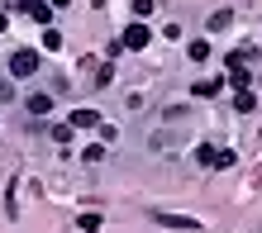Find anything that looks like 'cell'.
I'll list each match as a JSON object with an SVG mask.
<instances>
[{"instance_id": "1", "label": "cell", "mask_w": 262, "mask_h": 233, "mask_svg": "<svg viewBox=\"0 0 262 233\" xmlns=\"http://www.w3.org/2000/svg\"><path fill=\"white\" fill-rule=\"evenodd\" d=\"M195 162H200V167H214V172H224V167H234V152H229V148L200 143V148H195Z\"/></svg>"}, {"instance_id": "2", "label": "cell", "mask_w": 262, "mask_h": 233, "mask_svg": "<svg viewBox=\"0 0 262 233\" xmlns=\"http://www.w3.org/2000/svg\"><path fill=\"white\" fill-rule=\"evenodd\" d=\"M34 72H38V53L34 48L10 53V76H14V81H24V76H34Z\"/></svg>"}, {"instance_id": "3", "label": "cell", "mask_w": 262, "mask_h": 233, "mask_svg": "<svg viewBox=\"0 0 262 233\" xmlns=\"http://www.w3.org/2000/svg\"><path fill=\"white\" fill-rule=\"evenodd\" d=\"M148 38H152V34H148V24H143V19H134V24L124 29V34H119V43H124L129 53H138V48H148Z\"/></svg>"}, {"instance_id": "4", "label": "cell", "mask_w": 262, "mask_h": 233, "mask_svg": "<svg viewBox=\"0 0 262 233\" xmlns=\"http://www.w3.org/2000/svg\"><path fill=\"white\" fill-rule=\"evenodd\" d=\"M229 67V86L234 90H253V72H248V62H224Z\"/></svg>"}, {"instance_id": "5", "label": "cell", "mask_w": 262, "mask_h": 233, "mask_svg": "<svg viewBox=\"0 0 262 233\" xmlns=\"http://www.w3.org/2000/svg\"><path fill=\"white\" fill-rule=\"evenodd\" d=\"M19 10H24L34 24H48V19H53V5H48V0H19Z\"/></svg>"}, {"instance_id": "6", "label": "cell", "mask_w": 262, "mask_h": 233, "mask_svg": "<svg viewBox=\"0 0 262 233\" xmlns=\"http://www.w3.org/2000/svg\"><path fill=\"white\" fill-rule=\"evenodd\" d=\"M152 219H158L162 228H186V233H195V228H200L191 214H152Z\"/></svg>"}, {"instance_id": "7", "label": "cell", "mask_w": 262, "mask_h": 233, "mask_svg": "<svg viewBox=\"0 0 262 233\" xmlns=\"http://www.w3.org/2000/svg\"><path fill=\"white\" fill-rule=\"evenodd\" d=\"M67 124H72V129H100L105 119H100L96 110H72V119H67Z\"/></svg>"}, {"instance_id": "8", "label": "cell", "mask_w": 262, "mask_h": 233, "mask_svg": "<svg viewBox=\"0 0 262 233\" xmlns=\"http://www.w3.org/2000/svg\"><path fill=\"white\" fill-rule=\"evenodd\" d=\"M220 90H224V76H210V81H195V86H191V96L210 100V96H220Z\"/></svg>"}, {"instance_id": "9", "label": "cell", "mask_w": 262, "mask_h": 233, "mask_svg": "<svg viewBox=\"0 0 262 233\" xmlns=\"http://www.w3.org/2000/svg\"><path fill=\"white\" fill-rule=\"evenodd\" d=\"M205 24H210V34H220V29H229V24H234V10H214Z\"/></svg>"}, {"instance_id": "10", "label": "cell", "mask_w": 262, "mask_h": 233, "mask_svg": "<svg viewBox=\"0 0 262 233\" xmlns=\"http://www.w3.org/2000/svg\"><path fill=\"white\" fill-rule=\"evenodd\" d=\"M48 110H53V96H29V114L34 119H43Z\"/></svg>"}, {"instance_id": "11", "label": "cell", "mask_w": 262, "mask_h": 233, "mask_svg": "<svg viewBox=\"0 0 262 233\" xmlns=\"http://www.w3.org/2000/svg\"><path fill=\"white\" fill-rule=\"evenodd\" d=\"M234 110H243V114L257 110V96H253V90H234Z\"/></svg>"}, {"instance_id": "12", "label": "cell", "mask_w": 262, "mask_h": 233, "mask_svg": "<svg viewBox=\"0 0 262 233\" xmlns=\"http://www.w3.org/2000/svg\"><path fill=\"white\" fill-rule=\"evenodd\" d=\"M76 224H81L86 233H100V228H105V219H100V214H96V209H91V214H81V219H76Z\"/></svg>"}, {"instance_id": "13", "label": "cell", "mask_w": 262, "mask_h": 233, "mask_svg": "<svg viewBox=\"0 0 262 233\" xmlns=\"http://www.w3.org/2000/svg\"><path fill=\"white\" fill-rule=\"evenodd\" d=\"M186 53H191V62H205V57H210V43H205V38H195Z\"/></svg>"}, {"instance_id": "14", "label": "cell", "mask_w": 262, "mask_h": 233, "mask_svg": "<svg viewBox=\"0 0 262 233\" xmlns=\"http://www.w3.org/2000/svg\"><path fill=\"white\" fill-rule=\"evenodd\" d=\"M43 48L57 53V48H62V34H57V29H43Z\"/></svg>"}, {"instance_id": "15", "label": "cell", "mask_w": 262, "mask_h": 233, "mask_svg": "<svg viewBox=\"0 0 262 233\" xmlns=\"http://www.w3.org/2000/svg\"><path fill=\"white\" fill-rule=\"evenodd\" d=\"M53 143H72V124H57V129H53Z\"/></svg>"}, {"instance_id": "16", "label": "cell", "mask_w": 262, "mask_h": 233, "mask_svg": "<svg viewBox=\"0 0 262 233\" xmlns=\"http://www.w3.org/2000/svg\"><path fill=\"white\" fill-rule=\"evenodd\" d=\"M110 76H115V62H105V67L96 72V86H110Z\"/></svg>"}, {"instance_id": "17", "label": "cell", "mask_w": 262, "mask_h": 233, "mask_svg": "<svg viewBox=\"0 0 262 233\" xmlns=\"http://www.w3.org/2000/svg\"><path fill=\"white\" fill-rule=\"evenodd\" d=\"M81 157H86V162H100V157H105V143H91V148L81 152Z\"/></svg>"}, {"instance_id": "18", "label": "cell", "mask_w": 262, "mask_h": 233, "mask_svg": "<svg viewBox=\"0 0 262 233\" xmlns=\"http://www.w3.org/2000/svg\"><path fill=\"white\" fill-rule=\"evenodd\" d=\"M134 14L143 19V14H152V0H134Z\"/></svg>"}, {"instance_id": "19", "label": "cell", "mask_w": 262, "mask_h": 233, "mask_svg": "<svg viewBox=\"0 0 262 233\" xmlns=\"http://www.w3.org/2000/svg\"><path fill=\"white\" fill-rule=\"evenodd\" d=\"M48 5H53V10H62V5H72V0H48Z\"/></svg>"}, {"instance_id": "20", "label": "cell", "mask_w": 262, "mask_h": 233, "mask_svg": "<svg viewBox=\"0 0 262 233\" xmlns=\"http://www.w3.org/2000/svg\"><path fill=\"white\" fill-rule=\"evenodd\" d=\"M5 29H10V19H5V14H0V34H5Z\"/></svg>"}]
</instances>
